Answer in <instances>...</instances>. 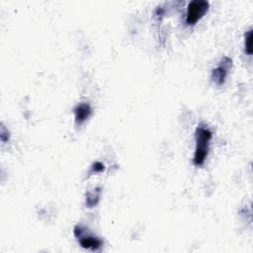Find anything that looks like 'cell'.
Returning a JSON list of instances; mask_svg holds the SVG:
<instances>
[{
    "instance_id": "obj_2",
    "label": "cell",
    "mask_w": 253,
    "mask_h": 253,
    "mask_svg": "<svg viewBox=\"0 0 253 253\" xmlns=\"http://www.w3.org/2000/svg\"><path fill=\"white\" fill-rule=\"evenodd\" d=\"M74 235L78 240L80 246L85 249L97 251L103 245V242L100 238L89 233L88 230L82 225L77 224L74 226Z\"/></svg>"
},
{
    "instance_id": "obj_6",
    "label": "cell",
    "mask_w": 253,
    "mask_h": 253,
    "mask_svg": "<svg viewBox=\"0 0 253 253\" xmlns=\"http://www.w3.org/2000/svg\"><path fill=\"white\" fill-rule=\"evenodd\" d=\"M100 196H101L100 188H96L91 191H88L86 193V207L88 208L95 207L99 203Z\"/></svg>"
},
{
    "instance_id": "obj_5",
    "label": "cell",
    "mask_w": 253,
    "mask_h": 253,
    "mask_svg": "<svg viewBox=\"0 0 253 253\" xmlns=\"http://www.w3.org/2000/svg\"><path fill=\"white\" fill-rule=\"evenodd\" d=\"M73 113L76 126H81L90 118L92 114V108L88 103H79L74 107Z\"/></svg>"
},
{
    "instance_id": "obj_1",
    "label": "cell",
    "mask_w": 253,
    "mask_h": 253,
    "mask_svg": "<svg viewBox=\"0 0 253 253\" xmlns=\"http://www.w3.org/2000/svg\"><path fill=\"white\" fill-rule=\"evenodd\" d=\"M212 137L211 129L203 123H201L195 130V140L196 148L193 157V163L195 166H201L206 161L209 150H210V141Z\"/></svg>"
},
{
    "instance_id": "obj_4",
    "label": "cell",
    "mask_w": 253,
    "mask_h": 253,
    "mask_svg": "<svg viewBox=\"0 0 253 253\" xmlns=\"http://www.w3.org/2000/svg\"><path fill=\"white\" fill-rule=\"evenodd\" d=\"M232 66V59L228 56H223L217 66L212 69L211 71V80L213 83L217 86H221L224 84L226 77L228 75L229 70L231 69Z\"/></svg>"
},
{
    "instance_id": "obj_7",
    "label": "cell",
    "mask_w": 253,
    "mask_h": 253,
    "mask_svg": "<svg viewBox=\"0 0 253 253\" xmlns=\"http://www.w3.org/2000/svg\"><path fill=\"white\" fill-rule=\"evenodd\" d=\"M244 44H245V51L247 54H252V29H249L245 36H244Z\"/></svg>"
},
{
    "instance_id": "obj_8",
    "label": "cell",
    "mask_w": 253,
    "mask_h": 253,
    "mask_svg": "<svg viewBox=\"0 0 253 253\" xmlns=\"http://www.w3.org/2000/svg\"><path fill=\"white\" fill-rule=\"evenodd\" d=\"M104 169H105V165H104L103 163L97 161V162H95V163L92 164L91 169H90V171H89V174H92V173H100V172L104 171Z\"/></svg>"
},
{
    "instance_id": "obj_9",
    "label": "cell",
    "mask_w": 253,
    "mask_h": 253,
    "mask_svg": "<svg viewBox=\"0 0 253 253\" xmlns=\"http://www.w3.org/2000/svg\"><path fill=\"white\" fill-rule=\"evenodd\" d=\"M0 133H1V134H0V137H1V140H2L3 142L9 140V131H8V129H7L4 126H1V131H0Z\"/></svg>"
},
{
    "instance_id": "obj_3",
    "label": "cell",
    "mask_w": 253,
    "mask_h": 253,
    "mask_svg": "<svg viewBox=\"0 0 253 253\" xmlns=\"http://www.w3.org/2000/svg\"><path fill=\"white\" fill-rule=\"evenodd\" d=\"M210 3L206 0H193L187 6L185 22L187 25H195L208 12Z\"/></svg>"
}]
</instances>
